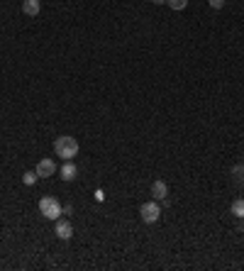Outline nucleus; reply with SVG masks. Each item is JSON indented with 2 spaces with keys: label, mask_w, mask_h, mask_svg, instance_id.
Wrapping results in <instances>:
<instances>
[{
  "label": "nucleus",
  "mask_w": 244,
  "mask_h": 271,
  "mask_svg": "<svg viewBox=\"0 0 244 271\" xmlns=\"http://www.w3.org/2000/svg\"><path fill=\"white\" fill-rule=\"evenodd\" d=\"M54 151H57V156H61L63 161H66V159H73V156L78 154V142H76L73 137H68V135L57 137V142H54Z\"/></svg>",
  "instance_id": "f257e3e1"
},
{
  "label": "nucleus",
  "mask_w": 244,
  "mask_h": 271,
  "mask_svg": "<svg viewBox=\"0 0 244 271\" xmlns=\"http://www.w3.org/2000/svg\"><path fill=\"white\" fill-rule=\"evenodd\" d=\"M39 210L44 217H49V220H59L61 215V203L57 198H52V196H44L42 201H39Z\"/></svg>",
  "instance_id": "f03ea898"
},
{
  "label": "nucleus",
  "mask_w": 244,
  "mask_h": 271,
  "mask_svg": "<svg viewBox=\"0 0 244 271\" xmlns=\"http://www.w3.org/2000/svg\"><path fill=\"white\" fill-rule=\"evenodd\" d=\"M139 217H142V222H156L159 217H161V208H159V203L156 201H149V203H144L142 208H139Z\"/></svg>",
  "instance_id": "7ed1b4c3"
},
{
  "label": "nucleus",
  "mask_w": 244,
  "mask_h": 271,
  "mask_svg": "<svg viewBox=\"0 0 244 271\" xmlns=\"http://www.w3.org/2000/svg\"><path fill=\"white\" fill-rule=\"evenodd\" d=\"M37 176L39 179H49V176H54V171H57V164H54V159H42L39 164H37Z\"/></svg>",
  "instance_id": "20e7f679"
},
{
  "label": "nucleus",
  "mask_w": 244,
  "mask_h": 271,
  "mask_svg": "<svg viewBox=\"0 0 244 271\" xmlns=\"http://www.w3.org/2000/svg\"><path fill=\"white\" fill-rule=\"evenodd\" d=\"M166 196H169L166 181H154L152 183V198L154 201H166Z\"/></svg>",
  "instance_id": "39448f33"
},
{
  "label": "nucleus",
  "mask_w": 244,
  "mask_h": 271,
  "mask_svg": "<svg viewBox=\"0 0 244 271\" xmlns=\"http://www.w3.org/2000/svg\"><path fill=\"white\" fill-rule=\"evenodd\" d=\"M78 176V169H76V164L71 161V159H66L63 164H61V179L63 181H73Z\"/></svg>",
  "instance_id": "423d86ee"
},
{
  "label": "nucleus",
  "mask_w": 244,
  "mask_h": 271,
  "mask_svg": "<svg viewBox=\"0 0 244 271\" xmlns=\"http://www.w3.org/2000/svg\"><path fill=\"white\" fill-rule=\"evenodd\" d=\"M57 237L59 240H71L73 237V227L66 220H57Z\"/></svg>",
  "instance_id": "0eeeda50"
},
{
  "label": "nucleus",
  "mask_w": 244,
  "mask_h": 271,
  "mask_svg": "<svg viewBox=\"0 0 244 271\" xmlns=\"http://www.w3.org/2000/svg\"><path fill=\"white\" fill-rule=\"evenodd\" d=\"M39 10H42V2H39V0H25V2H22V12L30 15V17H37Z\"/></svg>",
  "instance_id": "6e6552de"
},
{
  "label": "nucleus",
  "mask_w": 244,
  "mask_h": 271,
  "mask_svg": "<svg viewBox=\"0 0 244 271\" xmlns=\"http://www.w3.org/2000/svg\"><path fill=\"white\" fill-rule=\"evenodd\" d=\"M232 215H237V217H244V198H237V201L232 203Z\"/></svg>",
  "instance_id": "1a4fd4ad"
},
{
  "label": "nucleus",
  "mask_w": 244,
  "mask_h": 271,
  "mask_svg": "<svg viewBox=\"0 0 244 271\" xmlns=\"http://www.w3.org/2000/svg\"><path fill=\"white\" fill-rule=\"evenodd\" d=\"M232 176H235L237 183H242V186H244V166H242V164H237V166L232 169Z\"/></svg>",
  "instance_id": "9d476101"
},
{
  "label": "nucleus",
  "mask_w": 244,
  "mask_h": 271,
  "mask_svg": "<svg viewBox=\"0 0 244 271\" xmlns=\"http://www.w3.org/2000/svg\"><path fill=\"white\" fill-rule=\"evenodd\" d=\"M166 2L171 10H185V5H188V0H166Z\"/></svg>",
  "instance_id": "9b49d317"
},
{
  "label": "nucleus",
  "mask_w": 244,
  "mask_h": 271,
  "mask_svg": "<svg viewBox=\"0 0 244 271\" xmlns=\"http://www.w3.org/2000/svg\"><path fill=\"white\" fill-rule=\"evenodd\" d=\"M37 179H39V176H37V171H27V174L22 176L25 186H34V183H37Z\"/></svg>",
  "instance_id": "f8f14e48"
},
{
  "label": "nucleus",
  "mask_w": 244,
  "mask_h": 271,
  "mask_svg": "<svg viewBox=\"0 0 244 271\" xmlns=\"http://www.w3.org/2000/svg\"><path fill=\"white\" fill-rule=\"evenodd\" d=\"M208 2H210V7H215V10H220L225 5V0H208Z\"/></svg>",
  "instance_id": "ddd939ff"
},
{
  "label": "nucleus",
  "mask_w": 244,
  "mask_h": 271,
  "mask_svg": "<svg viewBox=\"0 0 244 271\" xmlns=\"http://www.w3.org/2000/svg\"><path fill=\"white\" fill-rule=\"evenodd\" d=\"M95 201H105V193H103V191H100V188H98V191H95Z\"/></svg>",
  "instance_id": "4468645a"
},
{
  "label": "nucleus",
  "mask_w": 244,
  "mask_h": 271,
  "mask_svg": "<svg viewBox=\"0 0 244 271\" xmlns=\"http://www.w3.org/2000/svg\"><path fill=\"white\" fill-rule=\"evenodd\" d=\"M154 5H161V2H166V0H152Z\"/></svg>",
  "instance_id": "2eb2a0df"
}]
</instances>
